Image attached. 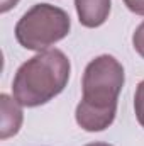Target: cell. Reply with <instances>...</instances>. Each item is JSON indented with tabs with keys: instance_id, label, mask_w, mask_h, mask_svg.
I'll list each match as a JSON object with an SVG mask.
<instances>
[{
	"instance_id": "1",
	"label": "cell",
	"mask_w": 144,
	"mask_h": 146,
	"mask_svg": "<svg viewBox=\"0 0 144 146\" xmlns=\"http://www.w3.org/2000/svg\"><path fill=\"white\" fill-rule=\"evenodd\" d=\"M124 82V66L110 54L97 56L87 65L81 80L83 95L75 112L81 129L98 133L112 126Z\"/></svg>"
},
{
	"instance_id": "2",
	"label": "cell",
	"mask_w": 144,
	"mask_h": 146,
	"mask_svg": "<svg viewBox=\"0 0 144 146\" xmlns=\"http://www.w3.org/2000/svg\"><path fill=\"white\" fill-rule=\"evenodd\" d=\"M70 72V60L61 49L41 51L19 66L12 82L14 99L22 107L48 104L65 90Z\"/></svg>"
},
{
	"instance_id": "3",
	"label": "cell",
	"mask_w": 144,
	"mask_h": 146,
	"mask_svg": "<svg viewBox=\"0 0 144 146\" xmlns=\"http://www.w3.org/2000/svg\"><path fill=\"white\" fill-rule=\"evenodd\" d=\"M70 29L71 21L66 10L51 3H36L15 24V39L22 48L41 53L65 39Z\"/></svg>"
},
{
	"instance_id": "4",
	"label": "cell",
	"mask_w": 144,
	"mask_h": 146,
	"mask_svg": "<svg viewBox=\"0 0 144 146\" xmlns=\"http://www.w3.org/2000/svg\"><path fill=\"white\" fill-rule=\"evenodd\" d=\"M112 0H75V9L81 26L95 29L105 24L110 15Z\"/></svg>"
},
{
	"instance_id": "5",
	"label": "cell",
	"mask_w": 144,
	"mask_h": 146,
	"mask_svg": "<svg viewBox=\"0 0 144 146\" xmlns=\"http://www.w3.org/2000/svg\"><path fill=\"white\" fill-rule=\"evenodd\" d=\"M0 139H7L10 136H15L22 126V106L9 97L7 94L0 95Z\"/></svg>"
},
{
	"instance_id": "6",
	"label": "cell",
	"mask_w": 144,
	"mask_h": 146,
	"mask_svg": "<svg viewBox=\"0 0 144 146\" xmlns=\"http://www.w3.org/2000/svg\"><path fill=\"white\" fill-rule=\"evenodd\" d=\"M134 110H136V117L139 121V124L144 127V80L139 82L137 88H136V95H134Z\"/></svg>"
},
{
	"instance_id": "7",
	"label": "cell",
	"mask_w": 144,
	"mask_h": 146,
	"mask_svg": "<svg viewBox=\"0 0 144 146\" xmlns=\"http://www.w3.org/2000/svg\"><path fill=\"white\" fill-rule=\"evenodd\" d=\"M132 46L136 49V53L144 58V21L136 27L134 34H132Z\"/></svg>"
},
{
	"instance_id": "8",
	"label": "cell",
	"mask_w": 144,
	"mask_h": 146,
	"mask_svg": "<svg viewBox=\"0 0 144 146\" xmlns=\"http://www.w3.org/2000/svg\"><path fill=\"white\" fill-rule=\"evenodd\" d=\"M124 3L131 12L137 15H144V0H124Z\"/></svg>"
},
{
	"instance_id": "9",
	"label": "cell",
	"mask_w": 144,
	"mask_h": 146,
	"mask_svg": "<svg viewBox=\"0 0 144 146\" xmlns=\"http://www.w3.org/2000/svg\"><path fill=\"white\" fill-rule=\"evenodd\" d=\"M17 3H19V0H0V12L5 14V12H9L12 7H15Z\"/></svg>"
},
{
	"instance_id": "10",
	"label": "cell",
	"mask_w": 144,
	"mask_h": 146,
	"mask_svg": "<svg viewBox=\"0 0 144 146\" xmlns=\"http://www.w3.org/2000/svg\"><path fill=\"white\" fill-rule=\"evenodd\" d=\"M85 146H112L108 143H90V145H85Z\"/></svg>"
}]
</instances>
